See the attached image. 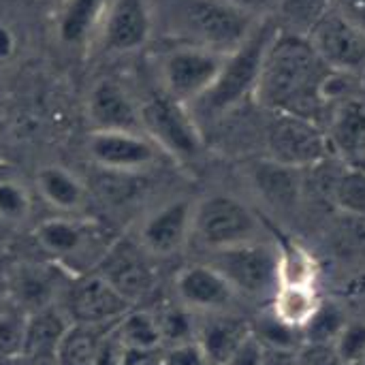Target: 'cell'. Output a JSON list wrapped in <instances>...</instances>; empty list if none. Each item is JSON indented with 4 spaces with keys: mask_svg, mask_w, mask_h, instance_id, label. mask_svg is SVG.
<instances>
[{
    "mask_svg": "<svg viewBox=\"0 0 365 365\" xmlns=\"http://www.w3.org/2000/svg\"><path fill=\"white\" fill-rule=\"evenodd\" d=\"M122 353H124V346L115 338L113 329H107L101 338L92 365H122Z\"/></svg>",
    "mask_w": 365,
    "mask_h": 365,
    "instance_id": "37",
    "label": "cell"
},
{
    "mask_svg": "<svg viewBox=\"0 0 365 365\" xmlns=\"http://www.w3.org/2000/svg\"><path fill=\"white\" fill-rule=\"evenodd\" d=\"M28 312L9 295L0 297V361L17 359L24 353Z\"/></svg>",
    "mask_w": 365,
    "mask_h": 365,
    "instance_id": "28",
    "label": "cell"
},
{
    "mask_svg": "<svg viewBox=\"0 0 365 365\" xmlns=\"http://www.w3.org/2000/svg\"><path fill=\"white\" fill-rule=\"evenodd\" d=\"M331 201L344 214L365 220V169L344 167L331 182Z\"/></svg>",
    "mask_w": 365,
    "mask_h": 365,
    "instance_id": "30",
    "label": "cell"
},
{
    "mask_svg": "<svg viewBox=\"0 0 365 365\" xmlns=\"http://www.w3.org/2000/svg\"><path fill=\"white\" fill-rule=\"evenodd\" d=\"M141 130L160 148L163 154L178 160L199 156L203 137L190 109L163 90L139 101Z\"/></svg>",
    "mask_w": 365,
    "mask_h": 365,
    "instance_id": "5",
    "label": "cell"
},
{
    "mask_svg": "<svg viewBox=\"0 0 365 365\" xmlns=\"http://www.w3.org/2000/svg\"><path fill=\"white\" fill-rule=\"evenodd\" d=\"M154 30L150 0H109L92 41L105 56H126L143 49Z\"/></svg>",
    "mask_w": 365,
    "mask_h": 365,
    "instance_id": "11",
    "label": "cell"
},
{
    "mask_svg": "<svg viewBox=\"0 0 365 365\" xmlns=\"http://www.w3.org/2000/svg\"><path fill=\"white\" fill-rule=\"evenodd\" d=\"M265 113V156L304 171L331 156L323 124L289 113Z\"/></svg>",
    "mask_w": 365,
    "mask_h": 365,
    "instance_id": "8",
    "label": "cell"
},
{
    "mask_svg": "<svg viewBox=\"0 0 365 365\" xmlns=\"http://www.w3.org/2000/svg\"><path fill=\"white\" fill-rule=\"evenodd\" d=\"M212 265L227 278L237 295L274 299L280 287L278 246L250 242L212 252Z\"/></svg>",
    "mask_w": 365,
    "mask_h": 365,
    "instance_id": "6",
    "label": "cell"
},
{
    "mask_svg": "<svg viewBox=\"0 0 365 365\" xmlns=\"http://www.w3.org/2000/svg\"><path fill=\"white\" fill-rule=\"evenodd\" d=\"M280 259V284H308L317 287V261L299 244H282L278 248Z\"/></svg>",
    "mask_w": 365,
    "mask_h": 365,
    "instance_id": "31",
    "label": "cell"
},
{
    "mask_svg": "<svg viewBox=\"0 0 365 365\" xmlns=\"http://www.w3.org/2000/svg\"><path fill=\"white\" fill-rule=\"evenodd\" d=\"M154 312H156V321H158L165 346L195 340L197 323L188 308H184L182 304H173V306H163Z\"/></svg>",
    "mask_w": 365,
    "mask_h": 365,
    "instance_id": "33",
    "label": "cell"
},
{
    "mask_svg": "<svg viewBox=\"0 0 365 365\" xmlns=\"http://www.w3.org/2000/svg\"><path fill=\"white\" fill-rule=\"evenodd\" d=\"M263 365H297V351L295 349L265 346Z\"/></svg>",
    "mask_w": 365,
    "mask_h": 365,
    "instance_id": "41",
    "label": "cell"
},
{
    "mask_svg": "<svg viewBox=\"0 0 365 365\" xmlns=\"http://www.w3.org/2000/svg\"><path fill=\"white\" fill-rule=\"evenodd\" d=\"M210 252L250 244L261 240V222L257 214L237 197L207 195L195 201L192 237Z\"/></svg>",
    "mask_w": 365,
    "mask_h": 365,
    "instance_id": "4",
    "label": "cell"
},
{
    "mask_svg": "<svg viewBox=\"0 0 365 365\" xmlns=\"http://www.w3.org/2000/svg\"><path fill=\"white\" fill-rule=\"evenodd\" d=\"M278 30L280 24L274 15L261 17L246 41L225 56L214 86L190 107L195 120L199 115L205 120H218L237 109L244 101L252 98L267 47Z\"/></svg>",
    "mask_w": 365,
    "mask_h": 365,
    "instance_id": "3",
    "label": "cell"
},
{
    "mask_svg": "<svg viewBox=\"0 0 365 365\" xmlns=\"http://www.w3.org/2000/svg\"><path fill=\"white\" fill-rule=\"evenodd\" d=\"M331 156L344 167L365 169V101L344 96L331 105L325 126Z\"/></svg>",
    "mask_w": 365,
    "mask_h": 365,
    "instance_id": "17",
    "label": "cell"
},
{
    "mask_svg": "<svg viewBox=\"0 0 365 365\" xmlns=\"http://www.w3.org/2000/svg\"><path fill=\"white\" fill-rule=\"evenodd\" d=\"M317 53L310 38L299 32L278 30L272 38L252 101L272 113H289L321 124L329 105L344 98V79Z\"/></svg>",
    "mask_w": 365,
    "mask_h": 365,
    "instance_id": "1",
    "label": "cell"
},
{
    "mask_svg": "<svg viewBox=\"0 0 365 365\" xmlns=\"http://www.w3.org/2000/svg\"><path fill=\"white\" fill-rule=\"evenodd\" d=\"M107 329L86 327V325H71L64 334L56 355L53 365H92L96 357V349L101 344V338Z\"/></svg>",
    "mask_w": 365,
    "mask_h": 365,
    "instance_id": "27",
    "label": "cell"
},
{
    "mask_svg": "<svg viewBox=\"0 0 365 365\" xmlns=\"http://www.w3.org/2000/svg\"><path fill=\"white\" fill-rule=\"evenodd\" d=\"M109 0H62L56 34L64 47H83L94 38Z\"/></svg>",
    "mask_w": 365,
    "mask_h": 365,
    "instance_id": "24",
    "label": "cell"
},
{
    "mask_svg": "<svg viewBox=\"0 0 365 365\" xmlns=\"http://www.w3.org/2000/svg\"><path fill=\"white\" fill-rule=\"evenodd\" d=\"M355 365H365V357H364V359H361V361H359V364H355Z\"/></svg>",
    "mask_w": 365,
    "mask_h": 365,
    "instance_id": "45",
    "label": "cell"
},
{
    "mask_svg": "<svg viewBox=\"0 0 365 365\" xmlns=\"http://www.w3.org/2000/svg\"><path fill=\"white\" fill-rule=\"evenodd\" d=\"M160 365H210L199 344L184 342V344H171L160 351Z\"/></svg>",
    "mask_w": 365,
    "mask_h": 365,
    "instance_id": "35",
    "label": "cell"
},
{
    "mask_svg": "<svg viewBox=\"0 0 365 365\" xmlns=\"http://www.w3.org/2000/svg\"><path fill=\"white\" fill-rule=\"evenodd\" d=\"M195 201L173 199L152 210L137 229V246L156 259H167L184 250L192 237Z\"/></svg>",
    "mask_w": 365,
    "mask_h": 365,
    "instance_id": "12",
    "label": "cell"
},
{
    "mask_svg": "<svg viewBox=\"0 0 365 365\" xmlns=\"http://www.w3.org/2000/svg\"><path fill=\"white\" fill-rule=\"evenodd\" d=\"M252 334V327L229 312L205 314L203 323H197L195 342L203 351L210 365H227L244 340Z\"/></svg>",
    "mask_w": 365,
    "mask_h": 365,
    "instance_id": "19",
    "label": "cell"
},
{
    "mask_svg": "<svg viewBox=\"0 0 365 365\" xmlns=\"http://www.w3.org/2000/svg\"><path fill=\"white\" fill-rule=\"evenodd\" d=\"M122 365H160V351L124 349Z\"/></svg>",
    "mask_w": 365,
    "mask_h": 365,
    "instance_id": "40",
    "label": "cell"
},
{
    "mask_svg": "<svg viewBox=\"0 0 365 365\" xmlns=\"http://www.w3.org/2000/svg\"><path fill=\"white\" fill-rule=\"evenodd\" d=\"M86 154L94 167L113 175H139L160 163V148L135 130H90Z\"/></svg>",
    "mask_w": 365,
    "mask_h": 365,
    "instance_id": "10",
    "label": "cell"
},
{
    "mask_svg": "<svg viewBox=\"0 0 365 365\" xmlns=\"http://www.w3.org/2000/svg\"><path fill=\"white\" fill-rule=\"evenodd\" d=\"M297 365H342L334 344H302L297 349Z\"/></svg>",
    "mask_w": 365,
    "mask_h": 365,
    "instance_id": "36",
    "label": "cell"
},
{
    "mask_svg": "<svg viewBox=\"0 0 365 365\" xmlns=\"http://www.w3.org/2000/svg\"><path fill=\"white\" fill-rule=\"evenodd\" d=\"M17 51V36L13 28L4 21H0V64L9 62Z\"/></svg>",
    "mask_w": 365,
    "mask_h": 365,
    "instance_id": "42",
    "label": "cell"
},
{
    "mask_svg": "<svg viewBox=\"0 0 365 365\" xmlns=\"http://www.w3.org/2000/svg\"><path fill=\"white\" fill-rule=\"evenodd\" d=\"M71 319L58 304L47 306L43 310L28 314L24 353L21 357L28 361H53V355L71 327Z\"/></svg>",
    "mask_w": 365,
    "mask_h": 365,
    "instance_id": "21",
    "label": "cell"
},
{
    "mask_svg": "<svg viewBox=\"0 0 365 365\" xmlns=\"http://www.w3.org/2000/svg\"><path fill=\"white\" fill-rule=\"evenodd\" d=\"M227 2H231L240 11H244V13L261 19V17H269L272 11L278 9L282 0H227Z\"/></svg>",
    "mask_w": 365,
    "mask_h": 365,
    "instance_id": "39",
    "label": "cell"
},
{
    "mask_svg": "<svg viewBox=\"0 0 365 365\" xmlns=\"http://www.w3.org/2000/svg\"><path fill=\"white\" fill-rule=\"evenodd\" d=\"M319 304H321V295H319L317 287L280 284L272 299V314L280 323L302 331V327L317 312Z\"/></svg>",
    "mask_w": 365,
    "mask_h": 365,
    "instance_id": "25",
    "label": "cell"
},
{
    "mask_svg": "<svg viewBox=\"0 0 365 365\" xmlns=\"http://www.w3.org/2000/svg\"><path fill=\"white\" fill-rule=\"evenodd\" d=\"M154 24L180 45L231 53L257 26V17L227 0H158Z\"/></svg>",
    "mask_w": 365,
    "mask_h": 365,
    "instance_id": "2",
    "label": "cell"
},
{
    "mask_svg": "<svg viewBox=\"0 0 365 365\" xmlns=\"http://www.w3.org/2000/svg\"><path fill=\"white\" fill-rule=\"evenodd\" d=\"M263 353H265V344L252 331L227 365H263Z\"/></svg>",
    "mask_w": 365,
    "mask_h": 365,
    "instance_id": "38",
    "label": "cell"
},
{
    "mask_svg": "<svg viewBox=\"0 0 365 365\" xmlns=\"http://www.w3.org/2000/svg\"><path fill=\"white\" fill-rule=\"evenodd\" d=\"M34 184L38 197L60 214L75 216L88 205L86 184L79 180L77 173H73L64 165L49 163L38 167L34 175Z\"/></svg>",
    "mask_w": 365,
    "mask_h": 365,
    "instance_id": "20",
    "label": "cell"
},
{
    "mask_svg": "<svg viewBox=\"0 0 365 365\" xmlns=\"http://www.w3.org/2000/svg\"><path fill=\"white\" fill-rule=\"evenodd\" d=\"M351 2H357V4H365V0H351Z\"/></svg>",
    "mask_w": 365,
    "mask_h": 365,
    "instance_id": "44",
    "label": "cell"
},
{
    "mask_svg": "<svg viewBox=\"0 0 365 365\" xmlns=\"http://www.w3.org/2000/svg\"><path fill=\"white\" fill-rule=\"evenodd\" d=\"M334 346L342 365L359 364L365 357V321H349Z\"/></svg>",
    "mask_w": 365,
    "mask_h": 365,
    "instance_id": "34",
    "label": "cell"
},
{
    "mask_svg": "<svg viewBox=\"0 0 365 365\" xmlns=\"http://www.w3.org/2000/svg\"><path fill=\"white\" fill-rule=\"evenodd\" d=\"M111 329L124 349H139V351H163L165 349L163 334H160L154 310L133 306Z\"/></svg>",
    "mask_w": 365,
    "mask_h": 365,
    "instance_id": "26",
    "label": "cell"
},
{
    "mask_svg": "<svg viewBox=\"0 0 365 365\" xmlns=\"http://www.w3.org/2000/svg\"><path fill=\"white\" fill-rule=\"evenodd\" d=\"M361 28L365 30V4H357V2H351V6H349V11H346Z\"/></svg>",
    "mask_w": 365,
    "mask_h": 365,
    "instance_id": "43",
    "label": "cell"
},
{
    "mask_svg": "<svg viewBox=\"0 0 365 365\" xmlns=\"http://www.w3.org/2000/svg\"><path fill=\"white\" fill-rule=\"evenodd\" d=\"M86 118L90 130H141L139 98L113 77H98L86 92Z\"/></svg>",
    "mask_w": 365,
    "mask_h": 365,
    "instance_id": "15",
    "label": "cell"
},
{
    "mask_svg": "<svg viewBox=\"0 0 365 365\" xmlns=\"http://www.w3.org/2000/svg\"><path fill=\"white\" fill-rule=\"evenodd\" d=\"M98 274L133 306H137V302L143 299L154 284V276L148 263L133 250L109 252L107 263Z\"/></svg>",
    "mask_w": 365,
    "mask_h": 365,
    "instance_id": "23",
    "label": "cell"
},
{
    "mask_svg": "<svg viewBox=\"0 0 365 365\" xmlns=\"http://www.w3.org/2000/svg\"><path fill=\"white\" fill-rule=\"evenodd\" d=\"M128 304L98 272L88 274L75 280L68 287L66 308L71 323L96 327V329H111L128 310Z\"/></svg>",
    "mask_w": 365,
    "mask_h": 365,
    "instance_id": "13",
    "label": "cell"
},
{
    "mask_svg": "<svg viewBox=\"0 0 365 365\" xmlns=\"http://www.w3.org/2000/svg\"><path fill=\"white\" fill-rule=\"evenodd\" d=\"M32 216V195L15 178H0V222L19 227Z\"/></svg>",
    "mask_w": 365,
    "mask_h": 365,
    "instance_id": "32",
    "label": "cell"
},
{
    "mask_svg": "<svg viewBox=\"0 0 365 365\" xmlns=\"http://www.w3.org/2000/svg\"><path fill=\"white\" fill-rule=\"evenodd\" d=\"M244 175L265 205L287 214L299 207L304 195V169H295L269 156H261L250 158L244 165Z\"/></svg>",
    "mask_w": 365,
    "mask_h": 365,
    "instance_id": "16",
    "label": "cell"
},
{
    "mask_svg": "<svg viewBox=\"0 0 365 365\" xmlns=\"http://www.w3.org/2000/svg\"><path fill=\"white\" fill-rule=\"evenodd\" d=\"M346 323L349 319L336 302L321 299L317 312L302 327V340L304 344H334Z\"/></svg>",
    "mask_w": 365,
    "mask_h": 365,
    "instance_id": "29",
    "label": "cell"
},
{
    "mask_svg": "<svg viewBox=\"0 0 365 365\" xmlns=\"http://www.w3.org/2000/svg\"><path fill=\"white\" fill-rule=\"evenodd\" d=\"M60 291L62 280L53 274V269L43 265H19L9 280L6 295L30 314L58 304L56 299Z\"/></svg>",
    "mask_w": 365,
    "mask_h": 365,
    "instance_id": "22",
    "label": "cell"
},
{
    "mask_svg": "<svg viewBox=\"0 0 365 365\" xmlns=\"http://www.w3.org/2000/svg\"><path fill=\"white\" fill-rule=\"evenodd\" d=\"M306 36L334 73H365V30L349 13L327 6Z\"/></svg>",
    "mask_w": 365,
    "mask_h": 365,
    "instance_id": "9",
    "label": "cell"
},
{
    "mask_svg": "<svg viewBox=\"0 0 365 365\" xmlns=\"http://www.w3.org/2000/svg\"><path fill=\"white\" fill-rule=\"evenodd\" d=\"M32 237L43 252L53 259L66 261L81 257L92 244V227L75 216H49L34 225Z\"/></svg>",
    "mask_w": 365,
    "mask_h": 365,
    "instance_id": "18",
    "label": "cell"
},
{
    "mask_svg": "<svg viewBox=\"0 0 365 365\" xmlns=\"http://www.w3.org/2000/svg\"><path fill=\"white\" fill-rule=\"evenodd\" d=\"M178 304L197 314L229 312L237 293L212 263H192L182 267L173 278Z\"/></svg>",
    "mask_w": 365,
    "mask_h": 365,
    "instance_id": "14",
    "label": "cell"
},
{
    "mask_svg": "<svg viewBox=\"0 0 365 365\" xmlns=\"http://www.w3.org/2000/svg\"><path fill=\"white\" fill-rule=\"evenodd\" d=\"M225 56L227 53L175 43L158 58L160 90L190 109L214 86Z\"/></svg>",
    "mask_w": 365,
    "mask_h": 365,
    "instance_id": "7",
    "label": "cell"
}]
</instances>
